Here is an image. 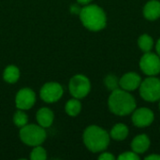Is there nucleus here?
Returning a JSON list of instances; mask_svg holds the SVG:
<instances>
[{
  "instance_id": "a211bd4d",
  "label": "nucleus",
  "mask_w": 160,
  "mask_h": 160,
  "mask_svg": "<svg viewBox=\"0 0 160 160\" xmlns=\"http://www.w3.org/2000/svg\"><path fill=\"white\" fill-rule=\"evenodd\" d=\"M138 45L142 52H151L154 47V40L151 36L147 34H143L139 38Z\"/></svg>"
},
{
  "instance_id": "39448f33",
  "label": "nucleus",
  "mask_w": 160,
  "mask_h": 160,
  "mask_svg": "<svg viewBox=\"0 0 160 160\" xmlns=\"http://www.w3.org/2000/svg\"><path fill=\"white\" fill-rule=\"evenodd\" d=\"M141 97L148 102H155L160 99V79L155 76H149L142 81L140 85Z\"/></svg>"
},
{
  "instance_id": "9b49d317",
  "label": "nucleus",
  "mask_w": 160,
  "mask_h": 160,
  "mask_svg": "<svg viewBox=\"0 0 160 160\" xmlns=\"http://www.w3.org/2000/svg\"><path fill=\"white\" fill-rule=\"evenodd\" d=\"M142 83L141 76L136 72H128L119 79V87L126 91H134Z\"/></svg>"
},
{
  "instance_id": "f257e3e1",
  "label": "nucleus",
  "mask_w": 160,
  "mask_h": 160,
  "mask_svg": "<svg viewBox=\"0 0 160 160\" xmlns=\"http://www.w3.org/2000/svg\"><path fill=\"white\" fill-rule=\"evenodd\" d=\"M108 105L110 111L119 116H126L133 112L136 109V100L134 97L120 87L112 91L109 97Z\"/></svg>"
},
{
  "instance_id": "ddd939ff",
  "label": "nucleus",
  "mask_w": 160,
  "mask_h": 160,
  "mask_svg": "<svg viewBox=\"0 0 160 160\" xmlns=\"http://www.w3.org/2000/svg\"><path fill=\"white\" fill-rule=\"evenodd\" d=\"M150 147L149 137L145 134L136 136L131 142V149L138 155L145 153Z\"/></svg>"
},
{
  "instance_id": "2eb2a0df",
  "label": "nucleus",
  "mask_w": 160,
  "mask_h": 160,
  "mask_svg": "<svg viewBox=\"0 0 160 160\" xmlns=\"http://www.w3.org/2000/svg\"><path fill=\"white\" fill-rule=\"evenodd\" d=\"M128 135V128L124 124H116L110 132V137L115 141H124Z\"/></svg>"
},
{
  "instance_id": "9d476101",
  "label": "nucleus",
  "mask_w": 160,
  "mask_h": 160,
  "mask_svg": "<svg viewBox=\"0 0 160 160\" xmlns=\"http://www.w3.org/2000/svg\"><path fill=\"white\" fill-rule=\"evenodd\" d=\"M36 102V94L30 88H22L21 89L15 98L16 107L19 110H29L34 106Z\"/></svg>"
},
{
  "instance_id": "6e6552de",
  "label": "nucleus",
  "mask_w": 160,
  "mask_h": 160,
  "mask_svg": "<svg viewBox=\"0 0 160 160\" xmlns=\"http://www.w3.org/2000/svg\"><path fill=\"white\" fill-rule=\"evenodd\" d=\"M64 93L62 85L58 82H47L40 89V98L47 103H53L59 100Z\"/></svg>"
},
{
  "instance_id": "f03ea898",
  "label": "nucleus",
  "mask_w": 160,
  "mask_h": 160,
  "mask_svg": "<svg viewBox=\"0 0 160 160\" xmlns=\"http://www.w3.org/2000/svg\"><path fill=\"white\" fill-rule=\"evenodd\" d=\"M83 142L87 149L93 153L103 152L110 143L109 133L100 127L90 126L83 132Z\"/></svg>"
},
{
  "instance_id": "423d86ee",
  "label": "nucleus",
  "mask_w": 160,
  "mask_h": 160,
  "mask_svg": "<svg viewBox=\"0 0 160 160\" xmlns=\"http://www.w3.org/2000/svg\"><path fill=\"white\" fill-rule=\"evenodd\" d=\"M69 92L75 98H85L90 90L91 83L89 79L82 74H78L73 76L69 81Z\"/></svg>"
},
{
  "instance_id": "a878e982",
  "label": "nucleus",
  "mask_w": 160,
  "mask_h": 160,
  "mask_svg": "<svg viewBox=\"0 0 160 160\" xmlns=\"http://www.w3.org/2000/svg\"><path fill=\"white\" fill-rule=\"evenodd\" d=\"M93 0H77V2L81 5H88L89 3H91Z\"/></svg>"
},
{
  "instance_id": "20e7f679",
  "label": "nucleus",
  "mask_w": 160,
  "mask_h": 160,
  "mask_svg": "<svg viewBox=\"0 0 160 160\" xmlns=\"http://www.w3.org/2000/svg\"><path fill=\"white\" fill-rule=\"evenodd\" d=\"M21 141L29 146H38L46 140V132L44 128L39 125H25L20 130Z\"/></svg>"
},
{
  "instance_id": "dca6fc26",
  "label": "nucleus",
  "mask_w": 160,
  "mask_h": 160,
  "mask_svg": "<svg viewBox=\"0 0 160 160\" xmlns=\"http://www.w3.org/2000/svg\"><path fill=\"white\" fill-rule=\"evenodd\" d=\"M3 78L5 82L8 83H14L16 82L20 78V70L15 66H8L3 73Z\"/></svg>"
},
{
  "instance_id": "412c9836",
  "label": "nucleus",
  "mask_w": 160,
  "mask_h": 160,
  "mask_svg": "<svg viewBox=\"0 0 160 160\" xmlns=\"http://www.w3.org/2000/svg\"><path fill=\"white\" fill-rule=\"evenodd\" d=\"M30 158L32 160H45L47 158L46 150L39 145L34 146V149L31 153Z\"/></svg>"
},
{
  "instance_id": "cd10ccee",
  "label": "nucleus",
  "mask_w": 160,
  "mask_h": 160,
  "mask_svg": "<svg viewBox=\"0 0 160 160\" xmlns=\"http://www.w3.org/2000/svg\"><path fill=\"white\" fill-rule=\"evenodd\" d=\"M159 110H160V99H159Z\"/></svg>"
},
{
  "instance_id": "aec40b11",
  "label": "nucleus",
  "mask_w": 160,
  "mask_h": 160,
  "mask_svg": "<svg viewBox=\"0 0 160 160\" xmlns=\"http://www.w3.org/2000/svg\"><path fill=\"white\" fill-rule=\"evenodd\" d=\"M104 83H105V86L107 87V89H109L111 91H113V90L119 88V80L113 74L107 75L104 80Z\"/></svg>"
},
{
  "instance_id": "4be33fe9",
  "label": "nucleus",
  "mask_w": 160,
  "mask_h": 160,
  "mask_svg": "<svg viewBox=\"0 0 160 160\" xmlns=\"http://www.w3.org/2000/svg\"><path fill=\"white\" fill-rule=\"evenodd\" d=\"M119 160H139L140 159V156L135 153L134 151H127L122 153L119 157Z\"/></svg>"
},
{
  "instance_id": "7ed1b4c3",
  "label": "nucleus",
  "mask_w": 160,
  "mask_h": 160,
  "mask_svg": "<svg viewBox=\"0 0 160 160\" xmlns=\"http://www.w3.org/2000/svg\"><path fill=\"white\" fill-rule=\"evenodd\" d=\"M80 19L83 26L91 31H100L107 23L104 10L97 5H86L81 9Z\"/></svg>"
},
{
  "instance_id": "b1692460",
  "label": "nucleus",
  "mask_w": 160,
  "mask_h": 160,
  "mask_svg": "<svg viewBox=\"0 0 160 160\" xmlns=\"http://www.w3.org/2000/svg\"><path fill=\"white\" fill-rule=\"evenodd\" d=\"M81 9H82V8L79 7V5L73 4V5H71V7H70V13H71V14H80Z\"/></svg>"
},
{
  "instance_id": "f8f14e48",
  "label": "nucleus",
  "mask_w": 160,
  "mask_h": 160,
  "mask_svg": "<svg viewBox=\"0 0 160 160\" xmlns=\"http://www.w3.org/2000/svg\"><path fill=\"white\" fill-rule=\"evenodd\" d=\"M143 16L146 20L156 21L160 18V2L158 0L148 1L143 8Z\"/></svg>"
},
{
  "instance_id": "6ab92c4d",
  "label": "nucleus",
  "mask_w": 160,
  "mask_h": 160,
  "mask_svg": "<svg viewBox=\"0 0 160 160\" xmlns=\"http://www.w3.org/2000/svg\"><path fill=\"white\" fill-rule=\"evenodd\" d=\"M13 123L18 128H22L28 123V117L26 113L23 112V110L17 111L13 115Z\"/></svg>"
},
{
  "instance_id": "0eeeda50",
  "label": "nucleus",
  "mask_w": 160,
  "mask_h": 160,
  "mask_svg": "<svg viewBox=\"0 0 160 160\" xmlns=\"http://www.w3.org/2000/svg\"><path fill=\"white\" fill-rule=\"evenodd\" d=\"M140 68L147 76H156L160 73V57L158 53L144 52L140 60Z\"/></svg>"
},
{
  "instance_id": "f3484780",
  "label": "nucleus",
  "mask_w": 160,
  "mask_h": 160,
  "mask_svg": "<svg viewBox=\"0 0 160 160\" xmlns=\"http://www.w3.org/2000/svg\"><path fill=\"white\" fill-rule=\"evenodd\" d=\"M65 110H66V112L69 115V116H72V117H75L77 116L81 111H82V104L80 102V100L78 98H72L70 100H68L66 104V107H65Z\"/></svg>"
},
{
  "instance_id": "4468645a",
  "label": "nucleus",
  "mask_w": 160,
  "mask_h": 160,
  "mask_svg": "<svg viewBox=\"0 0 160 160\" xmlns=\"http://www.w3.org/2000/svg\"><path fill=\"white\" fill-rule=\"evenodd\" d=\"M37 121L38 125L42 128H49L52 125L54 115L52 111L48 108H41L37 112Z\"/></svg>"
},
{
  "instance_id": "5701e85b",
  "label": "nucleus",
  "mask_w": 160,
  "mask_h": 160,
  "mask_svg": "<svg viewBox=\"0 0 160 160\" xmlns=\"http://www.w3.org/2000/svg\"><path fill=\"white\" fill-rule=\"evenodd\" d=\"M114 158H115L114 156L112 154L109 153V152H104L98 157L99 160H113Z\"/></svg>"
},
{
  "instance_id": "1a4fd4ad",
  "label": "nucleus",
  "mask_w": 160,
  "mask_h": 160,
  "mask_svg": "<svg viewBox=\"0 0 160 160\" xmlns=\"http://www.w3.org/2000/svg\"><path fill=\"white\" fill-rule=\"evenodd\" d=\"M155 120L154 112L145 107L135 109L132 112V122L138 128H146L152 125Z\"/></svg>"
},
{
  "instance_id": "393cba45",
  "label": "nucleus",
  "mask_w": 160,
  "mask_h": 160,
  "mask_svg": "<svg viewBox=\"0 0 160 160\" xmlns=\"http://www.w3.org/2000/svg\"><path fill=\"white\" fill-rule=\"evenodd\" d=\"M145 159L147 160H160L159 155H150L148 157L145 158Z\"/></svg>"
},
{
  "instance_id": "bb28decb",
  "label": "nucleus",
  "mask_w": 160,
  "mask_h": 160,
  "mask_svg": "<svg viewBox=\"0 0 160 160\" xmlns=\"http://www.w3.org/2000/svg\"><path fill=\"white\" fill-rule=\"evenodd\" d=\"M156 50H157V53L158 54V56L160 57V38L158 40V42L156 44Z\"/></svg>"
}]
</instances>
